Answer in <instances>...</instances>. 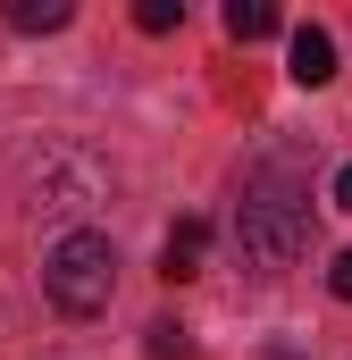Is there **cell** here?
<instances>
[{"label":"cell","mask_w":352,"mask_h":360,"mask_svg":"<svg viewBox=\"0 0 352 360\" xmlns=\"http://www.w3.org/2000/svg\"><path fill=\"white\" fill-rule=\"evenodd\" d=\"M235 252H244V269H294L302 252H310V210L294 201V193H268V184H244V201H235Z\"/></svg>","instance_id":"1"},{"label":"cell","mask_w":352,"mask_h":360,"mask_svg":"<svg viewBox=\"0 0 352 360\" xmlns=\"http://www.w3.org/2000/svg\"><path fill=\"white\" fill-rule=\"evenodd\" d=\"M184 352H193V344H184V327L160 319V327H151V360H184Z\"/></svg>","instance_id":"8"},{"label":"cell","mask_w":352,"mask_h":360,"mask_svg":"<svg viewBox=\"0 0 352 360\" xmlns=\"http://www.w3.org/2000/svg\"><path fill=\"white\" fill-rule=\"evenodd\" d=\"M327 285H336V302H352V252H336V269H327Z\"/></svg>","instance_id":"9"},{"label":"cell","mask_w":352,"mask_h":360,"mask_svg":"<svg viewBox=\"0 0 352 360\" xmlns=\"http://www.w3.org/2000/svg\"><path fill=\"white\" fill-rule=\"evenodd\" d=\"M42 293L68 310V319H101L109 310V293H118V243L109 235H59L51 243V260H42Z\"/></svg>","instance_id":"2"},{"label":"cell","mask_w":352,"mask_h":360,"mask_svg":"<svg viewBox=\"0 0 352 360\" xmlns=\"http://www.w3.org/2000/svg\"><path fill=\"white\" fill-rule=\"evenodd\" d=\"M0 17H8L17 34H59V25H68V0H8Z\"/></svg>","instance_id":"5"},{"label":"cell","mask_w":352,"mask_h":360,"mask_svg":"<svg viewBox=\"0 0 352 360\" xmlns=\"http://www.w3.org/2000/svg\"><path fill=\"white\" fill-rule=\"evenodd\" d=\"M134 25H143V34H176V25H184V0H143Z\"/></svg>","instance_id":"7"},{"label":"cell","mask_w":352,"mask_h":360,"mask_svg":"<svg viewBox=\"0 0 352 360\" xmlns=\"http://www.w3.org/2000/svg\"><path fill=\"white\" fill-rule=\"evenodd\" d=\"M336 201H344V210H352V168H336Z\"/></svg>","instance_id":"10"},{"label":"cell","mask_w":352,"mask_h":360,"mask_svg":"<svg viewBox=\"0 0 352 360\" xmlns=\"http://www.w3.org/2000/svg\"><path fill=\"white\" fill-rule=\"evenodd\" d=\"M336 76V42L319 25H294V84H327Z\"/></svg>","instance_id":"3"},{"label":"cell","mask_w":352,"mask_h":360,"mask_svg":"<svg viewBox=\"0 0 352 360\" xmlns=\"http://www.w3.org/2000/svg\"><path fill=\"white\" fill-rule=\"evenodd\" d=\"M227 34L235 42H260V34H277V8L268 0H227Z\"/></svg>","instance_id":"6"},{"label":"cell","mask_w":352,"mask_h":360,"mask_svg":"<svg viewBox=\"0 0 352 360\" xmlns=\"http://www.w3.org/2000/svg\"><path fill=\"white\" fill-rule=\"evenodd\" d=\"M201 252H210V226H201V218H176V226H168V276H176V285L201 276Z\"/></svg>","instance_id":"4"}]
</instances>
